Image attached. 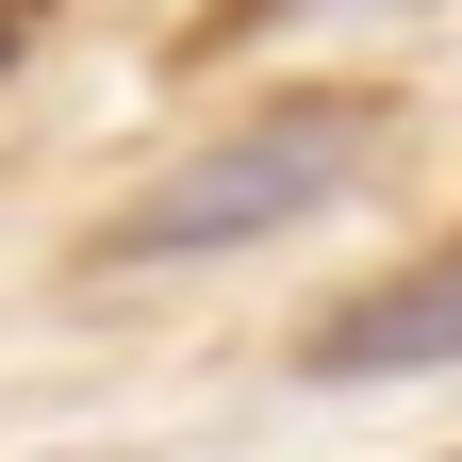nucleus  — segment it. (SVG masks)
<instances>
[{
    "mask_svg": "<svg viewBox=\"0 0 462 462\" xmlns=\"http://www.w3.org/2000/svg\"><path fill=\"white\" fill-rule=\"evenodd\" d=\"M364 149H380L364 99H264V116H231L215 149H182L133 215H99L83 248H99V264H215V248H264V231H298L314 199L364 182Z\"/></svg>",
    "mask_w": 462,
    "mask_h": 462,
    "instance_id": "obj_1",
    "label": "nucleus"
},
{
    "mask_svg": "<svg viewBox=\"0 0 462 462\" xmlns=\"http://www.w3.org/2000/svg\"><path fill=\"white\" fill-rule=\"evenodd\" d=\"M446 364H462V231L314 330V380H446Z\"/></svg>",
    "mask_w": 462,
    "mask_h": 462,
    "instance_id": "obj_2",
    "label": "nucleus"
},
{
    "mask_svg": "<svg viewBox=\"0 0 462 462\" xmlns=\"http://www.w3.org/2000/svg\"><path fill=\"white\" fill-rule=\"evenodd\" d=\"M264 17H314V0H231V17H215V33H264Z\"/></svg>",
    "mask_w": 462,
    "mask_h": 462,
    "instance_id": "obj_3",
    "label": "nucleus"
},
{
    "mask_svg": "<svg viewBox=\"0 0 462 462\" xmlns=\"http://www.w3.org/2000/svg\"><path fill=\"white\" fill-rule=\"evenodd\" d=\"M17 17H33V0H0V50H17Z\"/></svg>",
    "mask_w": 462,
    "mask_h": 462,
    "instance_id": "obj_4",
    "label": "nucleus"
}]
</instances>
